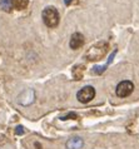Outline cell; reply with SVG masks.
I'll return each instance as SVG.
<instances>
[{"label":"cell","mask_w":139,"mask_h":149,"mask_svg":"<svg viewBox=\"0 0 139 149\" xmlns=\"http://www.w3.org/2000/svg\"><path fill=\"white\" fill-rule=\"evenodd\" d=\"M24 133V130H23V127L22 125H19L18 128H16V134H19V135H22Z\"/></svg>","instance_id":"cell-11"},{"label":"cell","mask_w":139,"mask_h":149,"mask_svg":"<svg viewBox=\"0 0 139 149\" xmlns=\"http://www.w3.org/2000/svg\"><path fill=\"white\" fill-rule=\"evenodd\" d=\"M84 44V36L80 33H74L70 38V48L72 49H79Z\"/></svg>","instance_id":"cell-6"},{"label":"cell","mask_w":139,"mask_h":149,"mask_svg":"<svg viewBox=\"0 0 139 149\" xmlns=\"http://www.w3.org/2000/svg\"><path fill=\"white\" fill-rule=\"evenodd\" d=\"M133 90H134L133 83L130 81V80H123V81H120L119 84L117 85L115 93H117L118 97L125 98V97H128V95L132 94V93H133Z\"/></svg>","instance_id":"cell-4"},{"label":"cell","mask_w":139,"mask_h":149,"mask_svg":"<svg viewBox=\"0 0 139 149\" xmlns=\"http://www.w3.org/2000/svg\"><path fill=\"white\" fill-rule=\"evenodd\" d=\"M11 4H13V8H16V9H23L28 5L26 0H11Z\"/></svg>","instance_id":"cell-9"},{"label":"cell","mask_w":139,"mask_h":149,"mask_svg":"<svg viewBox=\"0 0 139 149\" xmlns=\"http://www.w3.org/2000/svg\"><path fill=\"white\" fill-rule=\"evenodd\" d=\"M72 1H73V0H64V4H65V5H69Z\"/></svg>","instance_id":"cell-12"},{"label":"cell","mask_w":139,"mask_h":149,"mask_svg":"<svg viewBox=\"0 0 139 149\" xmlns=\"http://www.w3.org/2000/svg\"><path fill=\"white\" fill-rule=\"evenodd\" d=\"M94 97H95V89H94L92 85L84 86L83 89H80L79 92L76 93V99L80 103H84V104L85 103H89L92 99H94Z\"/></svg>","instance_id":"cell-3"},{"label":"cell","mask_w":139,"mask_h":149,"mask_svg":"<svg viewBox=\"0 0 139 149\" xmlns=\"http://www.w3.org/2000/svg\"><path fill=\"white\" fill-rule=\"evenodd\" d=\"M108 52V43L107 41H99V43L92 45L88 49V52L85 53V59L89 61H95L100 60L101 58H104Z\"/></svg>","instance_id":"cell-1"},{"label":"cell","mask_w":139,"mask_h":149,"mask_svg":"<svg viewBox=\"0 0 139 149\" xmlns=\"http://www.w3.org/2000/svg\"><path fill=\"white\" fill-rule=\"evenodd\" d=\"M115 53H117V50H114V52L112 53V54H110V56H109V60H108V63H107V64L100 65V67H95V68H93V73H94V74H101V73H103L104 70L108 68V65H109V64L113 61V58H114V55H115Z\"/></svg>","instance_id":"cell-8"},{"label":"cell","mask_w":139,"mask_h":149,"mask_svg":"<svg viewBox=\"0 0 139 149\" xmlns=\"http://www.w3.org/2000/svg\"><path fill=\"white\" fill-rule=\"evenodd\" d=\"M0 6L4 10H10L13 8V4H11V0H0Z\"/></svg>","instance_id":"cell-10"},{"label":"cell","mask_w":139,"mask_h":149,"mask_svg":"<svg viewBox=\"0 0 139 149\" xmlns=\"http://www.w3.org/2000/svg\"><path fill=\"white\" fill-rule=\"evenodd\" d=\"M35 99V92L33 89H25L24 92H22V94L19 95L18 98V102L20 103L22 105H30Z\"/></svg>","instance_id":"cell-5"},{"label":"cell","mask_w":139,"mask_h":149,"mask_svg":"<svg viewBox=\"0 0 139 149\" xmlns=\"http://www.w3.org/2000/svg\"><path fill=\"white\" fill-rule=\"evenodd\" d=\"M83 146H84V142L81 138H72L65 144L67 149H80Z\"/></svg>","instance_id":"cell-7"},{"label":"cell","mask_w":139,"mask_h":149,"mask_svg":"<svg viewBox=\"0 0 139 149\" xmlns=\"http://www.w3.org/2000/svg\"><path fill=\"white\" fill-rule=\"evenodd\" d=\"M43 22L49 28H55L59 24V13L54 6H48L43 10Z\"/></svg>","instance_id":"cell-2"}]
</instances>
